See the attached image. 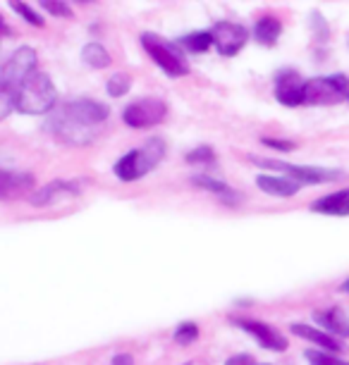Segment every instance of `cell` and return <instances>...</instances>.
Instances as JSON below:
<instances>
[{
    "label": "cell",
    "instance_id": "1",
    "mask_svg": "<svg viewBox=\"0 0 349 365\" xmlns=\"http://www.w3.org/2000/svg\"><path fill=\"white\" fill-rule=\"evenodd\" d=\"M163 158H166V141L153 136V139H148L141 148H134L122 155L120 160L115 163L113 172L120 182H136V179L146 177L148 172H153L158 168Z\"/></svg>",
    "mask_w": 349,
    "mask_h": 365
},
{
    "label": "cell",
    "instance_id": "2",
    "mask_svg": "<svg viewBox=\"0 0 349 365\" xmlns=\"http://www.w3.org/2000/svg\"><path fill=\"white\" fill-rule=\"evenodd\" d=\"M58 101V88L46 72H34L22 86L17 88L15 108L22 115H46Z\"/></svg>",
    "mask_w": 349,
    "mask_h": 365
},
{
    "label": "cell",
    "instance_id": "3",
    "mask_svg": "<svg viewBox=\"0 0 349 365\" xmlns=\"http://www.w3.org/2000/svg\"><path fill=\"white\" fill-rule=\"evenodd\" d=\"M251 163L258 165L263 170H280L287 179L297 184H330L340 182L347 177V172L342 170H328V168H309V165H292L283 160H265V158H249Z\"/></svg>",
    "mask_w": 349,
    "mask_h": 365
},
{
    "label": "cell",
    "instance_id": "4",
    "mask_svg": "<svg viewBox=\"0 0 349 365\" xmlns=\"http://www.w3.org/2000/svg\"><path fill=\"white\" fill-rule=\"evenodd\" d=\"M141 46L148 53V58L161 67L168 77L180 79L184 74H189V63L182 58V53L177 51L173 43H168L166 38H161L158 34H141Z\"/></svg>",
    "mask_w": 349,
    "mask_h": 365
},
{
    "label": "cell",
    "instance_id": "5",
    "mask_svg": "<svg viewBox=\"0 0 349 365\" xmlns=\"http://www.w3.org/2000/svg\"><path fill=\"white\" fill-rule=\"evenodd\" d=\"M349 79L345 74H330V77H313L304 86L306 106H338L347 98Z\"/></svg>",
    "mask_w": 349,
    "mask_h": 365
},
{
    "label": "cell",
    "instance_id": "6",
    "mask_svg": "<svg viewBox=\"0 0 349 365\" xmlns=\"http://www.w3.org/2000/svg\"><path fill=\"white\" fill-rule=\"evenodd\" d=\"M36 67H39L36 51H34L31 46L17 48V51L3 63V67H0V84L12 88V91H17L34 72H39Z\"/></svg>",
    "mask_w": 349,
    "mask_h": 365
},
{
    "label": "cell",
    "instance_id": "7",
    "mask_svg": "<svg viewBox=\"0 0 349 365\" xmlns=\"http://www.w3.org/2000/svg\"><path fill=\"white\" fill-rule=\"evenodd\" d=\"M168 103L161 98H139L122 110V122L132 129H151L166 122Z\"/></svg>",
    "mask_w": 349,
    "mask_h": 365
},
{
    "label": "cell",
    "instance_id": "8",
    "mask_svg": "<svg viewBox=\"0 0 349 365\" xmlns=\"http://www.w3.org/2000/svg\"><path fill=\"white\" fill-rule=\"evenodd\" d=\"M58 115H63L65 120L74 122L79 127H86V129H96L98 125H103L108 120V110L103 103L98 101H91V98H74V101H67L63 103L58 110Z\"/></svg>",
    "mask_w": 349,
    "mask_h": 365
},
{
    "label": "cell",
    "instance_id": "9",
    "mask_svg": "<svg viewBox=\"0 0 349 365\" xmlns=\"http://www.w3.org/2000/svg\"><path fill=\"white\" fill-rule=\"evenodd\" d=\"M46 129L53 139L65 143V146H88V143L96 139V129H86V127L74 125V122L65 120V117L58 115V113L51 115Z\"/></svg>",
    "mask_w": 349,
    "mask_h": 365
},
{
    "label": "cell",
    "instance_id": "10",
    "mask_svg": "<svg viewBox=\"0 0 349 365\" xmlns=\"http://www.w3.org/2000/svg\"><path fill=\"white\" fill-rule=\"evenodd\" d=\"M211 34H213V46L218 48V53H221L223 58H235L246 46V41H249L246 26L235 24V22H218L213 29H211Z\"/></svg>",
    "mask_w": 349,
    "mask_h": 365
},
{
    "label": "cell",
    "instance_id": "11",
    "mask_svg": "<svg viewBox=\"0 0 349 365\" xmlns=\"http://www.w3.org/2000/svg\"><path fill=\"white\" fill-rule=\"evenodd\" d=\"M304 86L306 81L297 70H280L275 74V98L287 108L304 106Z\"/></svg>",
    "mask_w": 349,
    "mask_h": 365
},
{
    "label": "cell",
    "instance_id": "12",
    "mask_svg": "<svg viewBox=\"0 0 349 365\" xmlns=\"http://www.w3.org/2000/svg\"><path fill=\"white\" fill-rule=\"evenodd\" d=\"M36 189V179L26 170H5L0 168V198H22L24 194Z\"/></svg>",
    "mask_w": 349,
    "mask_h": 365
},
{
    "label": "cell",
    "instance_id": "13",
    "mask_svg": "<svg viewBox=\"0 0 349 365\" xmlns=\"http://www.w3.org/2000/svg\"><path fill=\"white\" fill-rule=\"evenodd\" d=\"M239 329H244L246 334H251L254 339L261 344L263 349H268V351H287V341H285V336L278 332V329H273L270 325H265V322L261 320H246V318H237V320H232Z\"/></svg>",
    "mask_w": 349,
    "mask_h": 365
},
{
    "label": "cell",
    "instance_id": "14",
    "mask_svg": "<svg viewBox=\"0 0 349 365\" xmlns=\"http://www.w3.org/2000/svg\"><path fill=\"white\" fill-rule=\"evenodd\" d=\"M79 194V184L77 182H65V179H56V182H48L46 187H39L31 191L29 203L36 205V208H44V205H53L60 198H70Z\"/></svg>",
    "mask_w": 349,
    "mask_h": 365
},
{
    "label": "cell",
    "instance_id": "15",
    "mask_svg": "<svg viewBox=\"0 0 349 365\" xmlns=\"http://www.w3.org/2000/svg\"><path fill=\"white\" fill-rule=\"evenodd\" d=\"M313 320H316L320 325V329L328 332L330 336H340V339H347L349 336V318H347V313L338 306L325 308V311H316L313 313Z\"/></svg>",
    "mask_w": 349,
    "mask_h": 365
},
{
    "label": "cell",
    "instance_id": "16",
    "mask_svg": "<svg viewBox=\"0 0 349 365\" xmlns=\"http://www.w3.org/2000/svg\"><path fill=\"white\" fill-rule=\"evenodd\" d=\"M311 212L330 217H349V189L333 191L311 203Z\"/></svg>",
    "mask_w": 349,
    "mask_h": 365
},
{
    "label": "cell",
    "instance_id": "17",
    "mask_svg": "<svg viewBox=\"0 0 349 365\" xmlns=\"http://www.w3.org/2000/svg\"><path fill=\"white\" fill-rule=\"evenodd\" d=\"M290 329H292V334H297V336H302V339L311 341L316 349L328 351V354H340V351L345 349L340 341H335V336H330L328 332H323V329H318L313 325H306V322H294Z\"/></svg>",
    "mask_w": 349,
    "mask_h": 365
},
{
    "label": "cell",
    "instance_id": "18",
    "mask_svg": "<svg viewBox=\"0 0 349 365\" xmlns=\"http://www.w3.org/2000/svg\"><path fill=\"white\" fill-rule=\"evenodd\" d=\"M256 187L268 196H278V198H292L299 194L302 184L292 182L287 177H273V175H258L256 177Z\"/></svg>",
    "mask_w": 349,
    "mask_h": 365
},
{
    "label": "cell",
    "instance_id": "19",
    "mask_svg": "<svg viewBox=\"0 0 349 365\" xmlns=\"http://www.w3.org/2000/svg\"><path fill=\"white\" fill-rule=\"evenodd\" d=\"M191 184L198 187V189H203V191H211V194H216L223 203H228V205H235L239 201V196L235 194V189L228 187V184L221 182V179H213V177H208V175H194V177H191Z\"/></svg>",
    "mask_w": 349,
    "mask_h": 365
},
{
    "label": "cell",
    "instance_id": "20",
    "mask_svg": "<svg viewBox=\"0 0 349 365\" xmlns=\"http://www.w3.org/2000/svg\"><path fill=\"white\" fill-rule=\"evenodd\" d=\"M280 34H283V22L273 15H263L258 22L254 24V38L258 41L261 46L270 48L278 43Z\"/></svg>",
    "mask_w": 349,
    "mask_h": 365
},
{
    "label": "cell",
    "instance_id": "21",
    "mask_svg": "<svg viewBox=\"0 0 349 365\" xmlns=\"http://www.w3.org/2000/svg\"><path fill=\"white\" fill-rule=\"evenodd\" d=\"M81 60H84V65H88L91 70H106V67H111L113 58L103 46L91 41V43H86L81 48Z\"/></svg>",
    "mask_w": 349,
    "mask_h": 365
},
{
    "label": "cell",
    "instance_id": "22",
    "mask_svg": "<svg viewBox=\"0 0 349 365\" xmlns=\"http://www.w3.org/2000/svg\"><path fill=\"white\" fill-rule=\"evenodd\" d=\"M182 46L189 53H206L208 48H213V34L211 31H191L182 38Z\"/></svg>",
    "mask_w": 349,
    "mask_h": 365
},
{
    "label": "cell",
    "instance_id": "23",
    "mask_svg": "<svg viewBox=\"0 0 349 365\" xmlns=\"http://www.w3.org/2000/svg\"><path fill=\"white\" fill-rule=\"evenodd\" d=\"M304 358L311 365H349V361H342L338 354H328V351H320V349H306Z\"/></svg>",
    "mask_w": 349,
    "mask_h": 365
},
{
    "label": "cell",
    "instance_id": "24",
    "mask_svg": "<svg viewBox=\"0 0 349 365\" xmlns=\"http://www.w3.org/2000/svg\"><path fill=\"white\" fill-rule=\"evenodd\" d=\"M129 86H132V79H129V74L115 72L113 77L108 79L106 91H108V96H113V98H122V96L129 91Z\"/></svg>",
    "mask_w": 349,
    "mask_h": 365
},
{
    "label": "cell",
    "instance_id": "25",
    "mask_svg": "<svg viewBox=\"0 0 349 365\" xmlns=\"http://www.w3.org/2000/svg\"><path fill=\"white\" fill-rule=\"evenodd\" d=\"M10 8L15 10L17 15L24 19V22H29L31 26H39V29H41V26H46V19L41 17L29 3H10Z\"/></svg>",
    "mask_w": 349,
    "mask_h": 365
},
{
    "label": "cell",
    "instance_id": "26",
    "mask_svg": "<svg viewBox=\"0 0 349 365\" xmlns=\"http://www.w3.org/2000/svg\"><path fill=\"white\" fill-rule=\"evenodd\" d=\"M15 101H17V91L0 84V122L8 120V117L15 113Z\"/></svg>",
    "mask_w": 349,
    "mask_h": 365
},
{
    "label": "cell",
    "instance_id": "27",
    "mask_svg": "<svg viewBox=\"0 0 349 365\" xmlns=\"http://www.w3.org/2000/svg\"><path fill=\"white\" fill-rule=\"evenodd\" d=\"M184 160H187L189 165H213L216 163V153L211 146H198L194 150H189L187 155H184Z\"/></svg>",
    "mask_w": 349,
    "mask_h": 365
},
{
    "label": "cell",
    "instance_id": "28",
    "mask_svg": "<svg viewBox=\"0 0 349 365\" xmlns=\"http://www.w3.org/2000/svg\"><path fill=\"white\" fill-rule=\"evenodd\" d=\"M198 339V327L194 322H180L175 329V341L180 344V346H189V344H194Z\"/></svg>",
    "mask_w": 349,
    "mask_h": 365
},
{
    "label": "cell",
    "instance_id": "29",
    "mask_svg": "<svg viewBox=\"0 0 349 365\" xmlns=\"http://www.w3.org/2000/svg\"><path fill=\"white\" fill-rule=\"evenodd\" d=\"M311 29H313V36H316V41H320V43H325L328 36H330V29H328V24L320 12H313L311 15Z\"/></svg>",
    "mask_w": 349,
    "mask_h": 365
},
{
    "label": "cell",
    "instance_id": "30",
    "mask_svg": "<svg viewBox=\"0 0 349 365\" xmlns=\"http://www.w3.org/2000/svg\"><path fill=\"white\" fill-rule=\"evenodd\" d=\"M41 8H44L46 12H51V15H56V17H63V19H72L74 17V12L72 8L67 3H60V0H56V3H41Z\"/></svg>",
    "mask_w": 349,
    "mask_h": 365
},
{
    "label": "cell",
    "instance_id": "31",
    "mask_svg": "<svg viewBox=\"0 0 349 365\" xmlns=\"http://www.w3.org/2000/svg\"><path fill=\"white\" fill-rule=\"evenodd\" d=\"M263 146L268 148H275V150H285V153H290V150H294V143L292 141H283V139H261Z\"/></svg>",
    "mask_w": 349,
    "mask_h": 365
},
{
    "label": "cell",
    "instance_id": "32",
    "mask_svg": "<svg viewBox=\"0 0 349 365\" xmlns=\"http://www.w3.org/2000/svg\"><path fill=\"white\" fill-rule=\"evenodd\" d=\"M225 365H254V358H251L249 354H237L225 361Z\"/></svg>",
    "mask_w": 349,
    "mask_h": 365
},
{
    "label": "cell",
    "instance_id": "33",
    "mask_svg": "<svg viewBox=\"0 0 349 365\" xmlns=\"http://www.w3.org/2000/svg\"><path fill=\"white\" fill-rule=\"evenodd\" d=\"M113 365H134V358L129 354H118L113 356Z\"/></svg>",
    "mask_w": 349,
    "mask_h": 365
},
{
    "label": "cell",
    "instance_id": "34",
    "mask_svg": "<svg viewBox=\"0 0 349 365\" xmlns=\"http://www.w3.org/2000/svg\"><path fill=\"white\" fill-rule=\"evenodd\" d=\"M10 34H12V29H10V26H8V24H5V19H3V17H0V38H8V36H10Z\"/></svg>",
    "mask_w": 349,
    "mask_h": 365
},
{
    "label": "cell",
    "instance_id": "35",
    "mask_svg": "<svg viewBox=\"0 0 349 365\" xmlns=\"http://www.w3.org/2000/svg\"><path fill=\"white\" fill-rule=\"evenodd\" d=\"M342 292H345V294H349V279H345V282H342Z\"/></svg>",
    "mask_w": 349,
    "mask_h": 365
},
{
    "label": "cell",
    "instance_id": "36",
    "mask_svg": "<svg viewBox=\"0 0 349 365\" xmlns=\"http://www.w3.org/2000/svg\"><path fill=\"white\" fill-rule=\"evenodd\" d=\"M347 101H349V93H347Z\"/></svg>",
    "mask_w": 349,
    "mask_h": 365
}]
</instances>
